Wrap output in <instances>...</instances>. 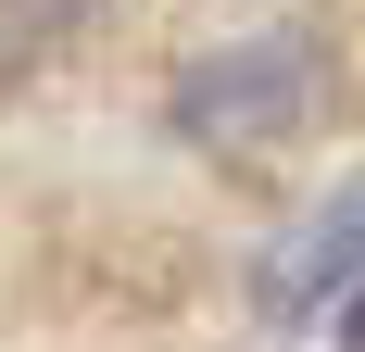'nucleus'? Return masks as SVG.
Instances as JSON below:
<instances>
[{
	"label": "nucleus",
	"mask_w": 365,
	"mask_h": 352,
	"mask_svg": "<svg viewBox=\"0 0 365 352\" xmlns=\"http://www.w3.org/2000/svg\"><path fill=\"white\" fill-rule=\"evenodd\" d=\"M315 101H328V38L315 26H264V38H240V51H215V63L177 76V139H202V151L240 164V151L302 139Z\"/></svg>",
	"instance_id": "nucleus-1"
},
{
	"label": "nucleus",
	"mask_w": 365,
	"mask_h": 352,
	"mask_svg": "<svg viewBox=\"0 0 365 352\" xmlns=\"http://www.w3.org/2000/svg\"><path fill=\"white\" fill-rule=\"evenodd\" d=\"M353 277H365V189H340L328 214H302L290 239L252 264V302H264L277 327H302V315H328Z\"/></svg>",
	"instance_id": "nucleus-2"
},
{
	"label": "nucleus",
	"mask_w": 365,
	"mask_h": 352,
	"mask_svg": "<svg viewBox=\"0 0 365 352\" xmlns=\"http://www.w3.org/2000/svg\"><path fill=\"white\" fill-rule=\"evenodd\" d=\"M113 0H0V88H26L38 63H63Z\"/></svg>",
	"instance_id": "nucleus-3"
},
{
	"label": "nucleus",
	"mask_w": 365,
	"mask_h": 352,
	"mask_svg": "<svg viewBox=\"0 0 365 352\" xmlns=\"http://www.w3.org/2000/svg\"><path fill=\"white\" fill-rule=\"evenodd\" d=\"M340 352H365V277L340 289Z\"/></svg>",
	"instance_id": "nucleus-4"
}]
</instances>
